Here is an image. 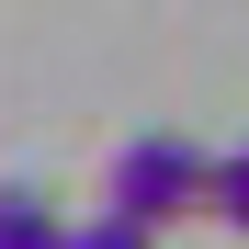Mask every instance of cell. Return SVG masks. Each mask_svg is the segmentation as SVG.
I'll list each match as a JSON object with an SVG mask.
<instances>
[{
  "label": "cell",
  "mask_w": 249,
  "mask_h": 249,
  "mask_svg": "<svg viewBox=\"0 0 249 249\" xmlns=\"http://www.w3.org/2000/svg\"><path fill=\"white\" fill-rule=\"evenodd\" d=\"M204 170H215V159L193 136H124L113 147V215H136L147 238L181 227V215H204Z\"/></svg>",
  "instance_id": "obj_1"
},
{
  "label": "cell",
  "mask_w": 249,
  "mask_h": 249,
  "mask_svg": "<svg viewBox=\"0 0 249 249\" xmlns=\"http://www.w3.org/2000/svg\"><path fill=\"white\" fill-rule=\"evenodd\" d=\"M46 238H68V215L46 193H0V249H46Z\"/></svg>",
  "instance_id": "obj_2"
},
{
  "label": "cell",
  "mask_w": 249,
  "mask_h": 249,
  "mask_svg": "<svg viewBox=\"0 0 249 249\" xmlns=\"http://www.w3.org/2000/svg\"><path fill=\"white\" fill-rule=\"evenodd\" d=\"M204 215H215V227H249V147H227L215 170H204Z\"/></svg>",
  "instance_id": "obj_3"
}]
</instances>
